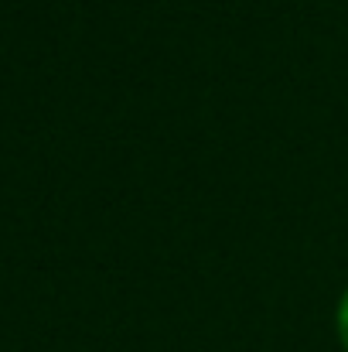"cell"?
I'll return each mask as SVG.
<instances>
[{
	"label": "cell",
	"mask_w": 348,
	"mask_h": 352,
	"mask_svg": "<svg viewBox=\"0 0 348 352\" xmlns=\"http://www.w3.org/2000/svg\"><path fill=\"white\" fill-rule=\"evenodd\" d=\"M338 336H342V342H345V349H348V291H345V298H342V305H338Z\"/></svg>",
	"instance_id": "obj_1"
}]
</instances>
